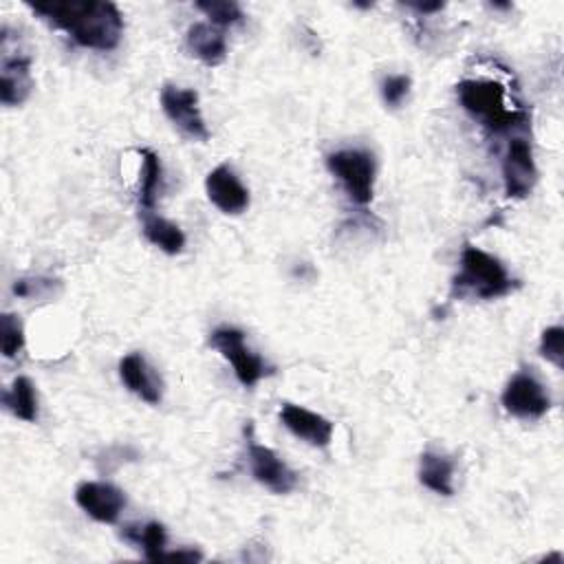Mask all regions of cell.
I'll use <instances>...</instances> for the list:
<instances>
[{
	"instance_id": "1",
	"label": "cell",
	"mask_w": 564,
	"mask_h": 564,
	"mask_svg": "<svg viewBox=\"0 0 564 564\" xmlns=\"http://www.w3.org/2000/svg\"><path fill=\"white\" fill-rule=\"evenodd\" d=\"M26 7L84 48L112 51L123 35V15L115 2L37 0Z\"/></svg>"
},
{
	"instance_id": "2",
	"label": "cell",
	"mask_w": 564,
	"mask_h": 564,
	"mask_svg": "<svg viewBox=\"0 0 564 564\" xmlns=\"http://www.w3.org/2000/svg\"><path fill=\"white\" fill-rule=\"evenodd\" d=\"M456 95L463 110L489 132H511L529 119L520 106L509 104L507 90L494 79H463L456 84Z\"/></svg>"
},
{
	"instance_id": "3",
	"label": "cell",
	"mask_w": 564,
	"mask_h": 564,
	"mask_svg": "<svg viewBox=\"0 0 564 564\" xmlns=\"http://www.w3.org/2000/svg\"><path fill=\"white\" fill-rule=\"evenodd\" d=\"M516 289V280L507 267L480 247L465 245L460 251V267L452 280V293L458 297L496 300L509 295Z\"/></svg>"
},
{
	"instance_id": "4",
	"label": "cell",
	"mask_w": 564,
	"mask_h": 564,
	"mask_svg": "<svg viewBox=\"0 0 564 564\" xmlns=\"http://www.w3.org/2000/svg\"><path fill=\"white\" fill-rule=\"evenodd\" d=\"M328 172L339 181L346 196L355 205H368L375 196L377 163L372 152L361 148L335 150L326 156Z\"/></svg>"
},
{
	"instance_id": "5",
	"label": "cell",
	"mask_w": 564,
	"mask_h": 564,
	"mask_svg": "<svg viewBox=\"0 0 564 564\" xmlns=\"http://www.w3.org/2000/svg\"><path fill=\"white\" fill-rule=\"evenodd\" d=\"M33 88L31 55L9 26L0 31V101L4 106H20Z\"/></svg>"
},
{
	"instance_id": "6",
	"label": "cell",
	"mask_w": 564,
	"mask_h": 564,
	"mask_svg": "<svg viewBox=\"0 0 564 564\" xmlns=\"http://www.w3.org/2000/svg\"><path fill=\"white\" fill-rule=\"evenodd\" d=\"M209 346H214L231 364L236 379L245 388L256 386L262 377H269L273 372V366H269L260 355H256L245 344V333L240 328H234V326L214 328L209 335Z\"/></svg>"
},
{
	"instance_id": "7",
	"label": "cell",
	"mask_w": 564,
	"mask_h": 564,
	"mask_svg": "<svg viewBox=\"0 0 564 564\" xmlns=\"http://www.w3.org/2000/svg\"><path fill=\"white\" fill-rule=\"evenodd\" d=\"M500 403L518 419H542L551 410V397L531 370H520L507 381Z\"/></svg>"
},
{
	"instance_id": "8",
	"label": "cell",
	"mask_w": 564,
	"mask_h": 564,
	"mask_svg": "<svg viewBox=\"0 0 564 564\" xmlns=\"http://www.w3.org/2000/svg\"><path fill=\"white\" fill-rule=\"evenodd\" d=\"M245 436H247V458H249L251 476L273 494L293 491L297 485V474L271 447L253 438L251 425L245 427Z\"/></svg>"
},
{
	"instance_id": "9",
	"label": "cell",
	"mask_w": 564,
	"mask_h": 564,
	"mask_svg": "<svg viewBox=\"0 0 564 564\" xmlns=\"http://www.w3.org/2000/svg\"><path fill=\"white\" fill-rule=\"evenodd\" d=\"M161 108L165 117L187 137L207 141L209 130L203 119L200 106H198V93L194 88H181V86H163L161 90Z\"/></svg>"
},
{
	"instance_id": "10",
	"label": "cell",
	"mask_w": 564,
	"mask_h": 564,
	"mask_svg": "<svg viewBox=\"0 0 564 564\" xmlns=\"http://www.w3.org/2000/svg\"><path fill=\"white\" fill-rule=\"evenodd\" d=\"M538 181L531 143L522 137H511L502 156V183L509 198H524Z\"/></svg>"
},
{
	"instance_id": "11",
	"label": "cell",
	"mask_w": 564,
	"mask_h": 564,
	"mask_svg": "<svg viewBox=\"0 0 564 564\" xmlns=\"http://www.w3.org/2000/svg\"><path fill=\"white\" fill-rule=\"evenodd\" d=\"M75 502L82 511H86L93 520L101 524H112L121 516L126 507V494L112 482L104 480H86L75 489Z\"/></svg>"
},
{
	"instance_id": "12",
	"label": "cell",
	"mask_w": 564,
	"mask_h": 564,
	"mask_svg": "<svg viewBox=\"0 0 564 564\" xmlns=\"http://www.w3.org/2000/svg\"><path fill=\"white\" fill-rule=\"evenodd\" d=\"M205 192L212 205L218 207L223 214L236 216L249 207V189L242 185V181L236 176V172L227 163L216 165L207 174Z\"/></svg>"
},
{
	"instance_id": "13",
	"label": "cell",
	"mask_w": 564,
	"mask_h": 564,
	"mask_svg": "<svg viewBox=\"0 0 564 564\" xmlns=\"http://www.w3.org/2000/svg\"><path fill=\"white\" fill-rule=\"evenodd\" d=\"M280 421L293 436L313 447H326L333 438V423L304 405L282 403Z\"/></svg>"
},
{
	"instance_id": "14",
	"label": "cell",
	"mask_w": 564,
	"mask_h": 564,
	"mask_svg": "<svg viewBox=\"0 0 564 564\" xmlns=\"http://www.w3.org/2000/svg\"><path fill=\"white\" fill-rule=\"evenodd\" d=\"M119 377L123 386L145 403H161L163 381L141 352H130L119 361Z\"/></svg>"
},
{
	"instance_id": "15",
	"label": "cell",
	"mask_w": 564,
	"mask_h": 564,
	"mask_svg": "<svg viewBox=\"0 0 564 564\" xmlns=\"http://www.w3.org/2000/svg\"><path fill=\"white\" fill-rule=\"evenodd\" d=\"M187 51L207 66H218L227 55V40L220 26L212 22H194L185 33Z\"/></svg>"
},
{
	"instance_id": "16",
	"label": "cell",
	"mask_w": 564,
	"mask_h": 564,
	"mask_svg": "<svg viewBox=\"0 0 564 564\" xmlns=\"http://www.w3.org/2000/svg\"><path fill=\"white\" fill-rule=\"evenodd\" d=\"M141 223H143V236L148 238V242H152L167 256H176L183 251L185 234L176 223L159 216L154 209H141Z\"/></svg>"
},
{
	"instance_id": "17",
	"label": "cell",
	"mask_w": 564,
	"mask_h": 564,
	"mask_svg": "<svg viewBox=\"0 0 564 564\" xmlns=\"http://www.w3.org/2000/svg\"><path fill=\"white\" fill-rule=\"evenodd\" d=\"M454 460L441 452H423L419 460V482L438 496L454 494Z\"/></svg>"
},
{
	"instance_id": "18",
	"label": "cell",
	"mask_w": 564,
	"mask_h": 564,
	"mask_svg": "<svg viewBox=\"0 0 564 564\" xmlns=\"http://www.w3.org/2000/svg\"><path fill=\"white\" fill-rule=\"evenodd\" d=\"M121 538L128 540L130 544H134L145 560L156 562L163 560L165 555V546H167V533L165 527L156 520L143 522V524H126L121 531Z\"/></svg>"
},
{
	"instance_id": "19",
	"label": "cell",
	"mask_w": 564,
	"mask_h": 564,
	"mask_svg": "<svg viewBox=\"0 0 564 564\" xmlns=\"http://www.w3.org/2000/svg\"><path fill=\"white\" fill-rule=\"evenodd\" d=\"M2 405L13 416H18L26 423H35L37 421V394H35L33 381L24 375L15 377L2 394Z\"/></svg>"
},
{
	"instance_id": "20",
	"label": "cell",
	"mask_w": 564,
	"mask_h": 564,
	"mask_svg": "<svg viewBox=\"0 0 564 564\" xmlns=\"http://www.w3.org/2000/svg\"><path fill=\"white\" fill-rule=\"evenodd\" d=\"M141 156V183H139V207L154 209L161 185H163V165L156 152L143 148L139 150Z\"/></svg>"
},
{
	"instance_id": "21",
	"label": "cell",
	"mask_w": 564,
	"mask_h": 564,
	"mask_svg": "<svg viewBox=\"0 0 564 564\" xmlns=\"http://www.w3.org/2000/svg\"><path fill=\"white\" fill-rule=\"evenodd\" d=\"M11 291H13V295L24 297V300H33V297L51 300L62 291V282L55 278H44V275L18 278L11 286Z\"/></svg>"
},
{
	"instance_id": "22",
	"label": "cell",
	"mask_w": 564,
	"mask_h": 564,
	"mask_svg": "<svg viewBox=\"0 0 564 564\" xmlns=\"http://www.w3.org/2000/svg\"><path fill=\"white\" fill-rule=\"evenodd\" d=\"M196 9L203 11L214 26H220V29L238 24L245 18L242 9L231 0H198Z\"/></svg>"
},
{
	"instance_id": "23",
	"label": "cell",
	"mask_w": 564,
	"mask_h": 564,
	"mask_svg": "<svg viewBox=\"0 0 564 564\" xmlns=\"http://www.w3.org/2000/svg\"><path fill=\"white\" fill-rule=\"evenodd\" d=\"M0 346L2 355L9 359L18 357V352L24 348V328L13 313H2L0 317Z\"/></svg>"
},
{
	"instance_id": "24",
	"label": "cell",
	"mask_w": 564,
	"mask_h": 564,
	"mask_svg": "<svg viewBox=\"0 0 564 564\" xmlns=\"http://www.w3.org/2000/svg\"><path fill=\"white\" fill-rule=\"evenodd\" d=\"M538 350L555 368H562L564 366V328L560 324L544 328Z\"/></svg>"
},
{
	"instance_id": "25",
	"label": "cell",
	"mask_w": 564,
	"mask_h": 564,
	"mask_svg": "<svg viewBox=\"0 0 564 564\" xmlns=\"http://www.w3.org/2000/svg\"><path fill=\"white\" fill-rule=\"evenodd\" d=\"M410 86H412V79L408 75H388L381 79V97H383V104L390 106V108H399L408 93H410Z\"/></svg>"
},
{
	"instance_id": "26",
	"label": "cell",
	"mask_w": 564,
	"mask_h": 564,
	"mask_svg": "<svg viewBox=\"0 0 564 564\" xmlns=\"http://www.w3.org/2000/svg\"><path fill=\"white\" fill-rule=\"evenodd\" d=\"M187 560V562H198V560H203V555L198 553V551H194V549H178V551H165V555H163V560Z\"/></svg>"
},
{
	"instance_id": "27",
	"label": "cell",
	"mask_w": 564,
	"mask_h": 564,
	"mask_svg": "<svg viewBox=\"0 0 564 564\" xmlns=\"http://www.w3.org/2000/svg\"><path fill=\"white\" fill-rule=\"evenodd\" d=\"M408 7L419 13H434V11H441L445 4L443 2H408Z\"/></svg>"
}]
</instances>
